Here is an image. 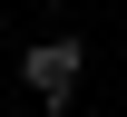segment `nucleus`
<instances>
[{
	"label": "nucleus",
	"instance_id": "obj_1",
	"mask_svg": "<svg viewBox=\"0 0 127 117\" xmlns=\"http://www.w3.org/2000/svg\"><path fill=\"white\" fill-rule=\"evenodd\" d=\"M78 68H88L78 39H30V49H20V88H30L39 107H68L78 98Z\"/></svg>",
	"mask_w": 127,
	"mask_h": 117
}]
</instances>
